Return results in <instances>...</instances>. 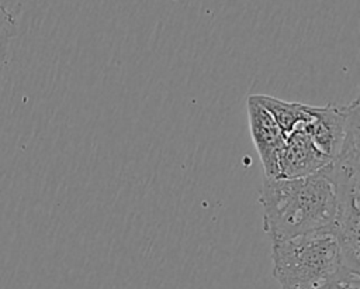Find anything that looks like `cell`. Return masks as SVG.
Returning <instances> with one entry per match:
<instances>
[{"instance_id": "6da1fadb", "label": "cell", "mask_w": 360, "mask_h": 289, "mask_svg": "<svg viewBox=\"0 0 360 289\" xmlns=\"http://www.w3.org/2000/svg\"><path fill=\"white\" fill-rule=\"evenodd\" d=\"M259 202L263 228L271 242L314 231H335L338 197L322 171L292 179L263 176Z\"/></svg>"}, {"instance_id": "7a4b0ae2", "label": "cell", "mask_w": 360, "mask_h": 289, "mask_svg": "<svg viewBox=\"0 0 360 289\" xmlns=\"http://www.w3.org/2000/svg\"><path fill=\"white\" fill-rule=\"evenodd\" d=\"M360 110L353 106L347 131L339 154L322 169L332 182L338 197L335 234L340 245L343 265L360 272L359 238V165H360Z\"/></svg>"}, {"instance_id": "3957f363", "label": "cell", "mask_w": 360, "mask_h": 289, "mask_svg": "<svg viewBox=\"0 0 360 289\" xmlns=\"http://www.w3.org/2000/svg\"><path fill=\"white\" fill-rule=\"evenodd\" d=\"M271 261L280 289H312L345 266L333 230L273 241Z\"/></svg>"}, {"instance_id": "277c9868", "label": "cell", "mask_w": 360, "mask_h": 289, "mask_svg": "<svg viewBox=\"0 0 360 289\" xmlns=\"http://www.w3.org/2000/svg\"><path fill=\"white\" fill-rule=\"evenodd\" d=\"M352 103L347 106L305 104L304 121L298 125L309 137L312 144L330 161L339 154L350 116Z\"/></svg>"}, {"instance_id": "5b68a950", "label": "cell", "mask_w": 360, "mask_h": 289, "mask_svg": "<svg viewBox=\"0 0 360 289\" xmlns=\"http://www.w3.org/2000/svg\"><path fill=\"white\" fill-rule=\"evenodd\" d=\"M249 131L262 161L264 176L277 178V161L284 145V134L271 114L256 100L255 94L248 97Z\"/></svg>"}, {"instance_id": "8992f818", "label": "cell", "mask_w": 360, "mask_h": 289, "mask_svg": "<svg viewBox=\"0 0 360 289\" xmlns=\"http://www.w3.org/2000/svg\"><path fill=\"white\" fill-rule=\"evenodd\" d=\"M329 162L330 159L312 144L302 128L297 127L284 140L277 161V178L308 176L322 171Z\"/></svg>"}, {"instance_id": "52a82bcc", "label": "cell", "mask_w": 360, "mask_h": 289, "mask_svg": "<svg viewBox=\"0 0 360 289\" xmlns=\"http://www.w3.org/2000/svg\"><path fill=\"white\" fill-rule=\"evenodd\" d=\"M256 100L271 114L284 137L292 133L305 117L304 103L297 102H285L267 94H255Z\"/></svg>"}, {"instance_id": "ba28073f", "label": "cell", "mask_w": 360, "mask_h": 289, "mask_svg": "<svg viewBox=\"0 0 360 289\" xmlns=\"http://www.w3.org/2000/svg\"><path fill=\"white\" fill-rule=\"evenodd\" d=\"M18 34L17 18L11 16L7 8L0 3V65L8 59V48L13 38Z\"/></svg>"}, {"instance_id": "9c48e42d", "label": "cell", "mask_w": 360, "mask_h": 289, "mask_svg": "<svg viewBox=\"0 0 360 289\" xmlns=\"http://www.w3.org/2000/svg\"><path fill=\"white\" fill-rule=\"evenodd\" d=\"M312 289H360V272L342 266L336 273Z\"/></svg>"}, {"instance_id": "30bf717a", "label": "cell", "mask_w": 360, "mask_h": 289, "mask_svg": "<svg viewBox=\"0 0 360 289\" xmlns=\"http://www.w3.org/2000/svg\"><path fill=\"white\" fill-rule=\"evenodd\" d=\"M24 1L25 0H0V3L7 8V11L14 16L15 18L20 17L24 8Z\"/></svg>"}]
</instances>
